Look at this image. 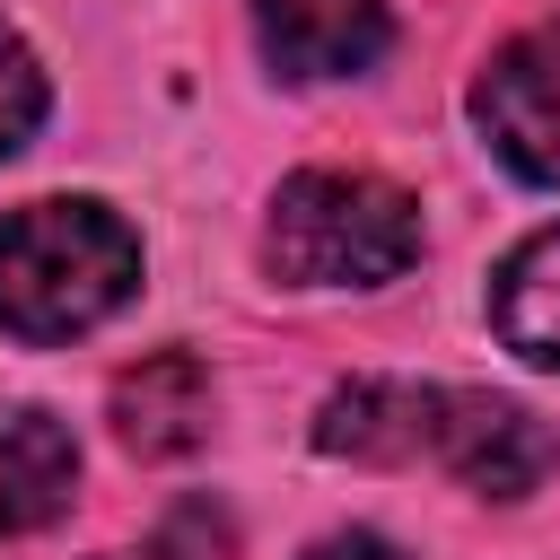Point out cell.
<instances>
[{
	"mask_svg": "<svg viewBox=\"0 0 560 560\" xmlns=\"http://www.w3.org/2000/svg\"><path fill=\"white\" fill-rule=\"evenodd\" d=\"M114 438L131 455H184L210 438V368L192 350H158L114 376Z\"/></svg>",
	"mask_w": 560,
	"mask_h": 560,
	"instance_id": "obj_7",
	"label": "cell"
},
{
	"mask_svg": "<svg viewBox=\"0 0 560 560\" xmlns=\"http://www.w3.org/2000/svg\"><path fill=\"white\" fill-rule=\"evenodd\" d=\"M140 289V236L105 201H26L0 219V332L70 341Z\"/></svg>",
	"mask_w": 560,
	"mask_h": 560,
	"instance_id": "obj_1",
	"label": "cell"
},
{
	"mask_svg": "<svg viewBox=\"0 0 560 560\" xmlns=\"http://www.w3.org/2000/svg\"><path fill=\"white\" fill-rule=\"evenodd\" d=\"M254 35L280 79H350L385 52V0H254Z\"/></svg>",
	"mask_w": 560,
	"mask_h": 560,
	"instance_id": "obj_6",
	"label": "cell"
},
{
	"mask_svg": "<svg viewBox=\"0 0 560 560\" xmlns=\"http://www.w3.org/2000/svg\"><path fill=\"white\" fill-rule=\"evenodd\" d=\"M438 464L464 490H481V499H525L542 481L551 446L534 438V420L516 402L472 394V385H446V402H438Z\"/></svg>",
	"mask_w": 560,
	"mask_h": 560,
	"instance_id": "obj_4",
	"label": "cell"
},
{
	"mask_svg": "<svg viewBox=\"0 0 560 560\" xmlns=\"http://www.w3.org/2000/svg\"><path fill=\"white\" fill-rule=\"evenodd\" d=\"M438 402H446V385L359 376L315 411V446L350 455V464H420V455H438Z\"/></svg>",
	"mask_w": 560,
	"mask_h": 560,
	"instance_id": "obj_5",
	"label": "cell"
},
{
	"mask_svg": "<svg viewBox=\"0 0 560 560\" xmlns=\"http://www.w3.org/2000/svg\"><path fill=\"white\" fill-rule=\"evenodd\" d=\"M472 122L508 175L560 184V18H542L490 52V70L472 79Z\"/></svg>",
	"mask_w": 560,
	"mask_h": 560,
	"instance_id": "obj_3",
	"label": "cell"
},
{
	"mask_svg": "<svg viewBox=\"0 0 560 560\" xmlns=\"http://www.w3.org/2000/svg\"><path fill=\"white\" fill-rule=\"evenodd\" d=\"M70 481H79V446L52 411L18 402L0 411V534H35L70 508Z\"/></svg>",
	"mask_w": 560,
	"mask_h": 560,
	"instance_id": "obj_8",
	"label": "cell"
},
{
	"mask_svg": "<svg viewBox=\"0 0 560 560\" xmlns=\"http://www.w3.org/2000/svg\"><path fill=\"white\" fill-rule=\"evenodd\" d=\"M210 551H219V525L192 508V516H175L158 542H140V551H105V560H210Z\"/></svg>",
	"mask_w": 560,
	"mask_h": 560,
	"instance_id": "obj_11",
	"label": "cell"
},
{
	"mask_svg": "<svg viewBox=\"0 0 560 560\" xmlns=\"http://www.w3.org/2000/svg\"><path fill=\"white\" fill-rule=\"evenodd\" d=\"M306 560H402L385 534H332V542H315Z\"/></svg>",
	"mask_w": 560,
	"mask_h": 560,
	"instance_id": "obj_12",
	"label": "cell"
},
{
	"mask_svg": "<svg viewBox=\"0 0 560 560\" xmlns=\"http://www.w3.org/2000/svg\"><path fill=\"white\" fill-rule=\"evenodd\" d=\"M262 262L298 289H376L420 262V201L359 166H306L271 201Z\"/></svg>",
	"mask_w": 560,
	"mask_h": 560,
	"instance_id": "obj_2",
	"label": "cell"
},
{
	"mask_svg": "<svg viewBox=\"0 0 560 560\" xmlns=\"http://www.w3.org/2000/svg\"><path fill=\"white\" fill-rule=\"evenodd\" d=\"M490 324H499V341H508L516 359L560 368V228L525 236V245L499 262V280H490Z\"/></svg>",
	"mask_w": 560,
	"mask_h": 560,
	"instance_id": "obj_9",
	"label": "cell"
},
{
	"mask_svg": "<svg viewBox=\"0 0 560 560\" xmlns=\"http://www.w3.org/2000/svg\"><path fill=\"white\" fill-rule=\"evenodd\" d=\"M44 122V70L35 52L18 44V26H0V158H18Z\"/></svg>",
	"mask_w": 560,
	"mask_h": 560,
	"instance_id": "obj_10",
	"label": "cell"
}]
</instances>
